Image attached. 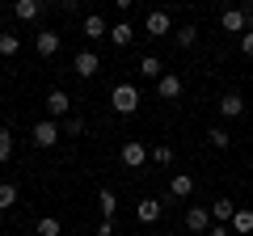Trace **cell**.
I'll use <instances>...</instances> for the list:
<instances>
[{
  "label": "cell",
  "mask_w": 253,
  "mask_h": 236,
  "mask_svg": "<svg viewBox=\"0 0 253 236\" xmlns=\"http://www.w3.org/2000/svg\"><path fill=\"white\" fill-rule=\"evenodd\" d=\"M139 101H144V97H139L135 84H114V93H110V106H114L118 114H135Z\"/></svg>",
  "instance_id": "cell-1"
},
{
  "label": "cell",
  "mask_w": 253,
  "mask_h": 236,
  "mask_svg": "<svg viewBox=\"0 0 253 236\" xmlns=\"http://www.w3.org/2000/svg\"><path fill=\"white\" fill-rule=\"evenodd\" d=\"M219 26H224L228 34H249V30H253V9H249V4H245V9H224Z\"/></svg>",
  "instance_id": "cell-2"
},
{
  "label": "cell",
  "mask_w": 253,
  "mask_h": 236,
  "mask_svg": "<svg viewBox=\"0 0 253 236\" xmlns=\"http://www.w3.org/2000/svg\"><path fill=\"white\" fill-rule=\"evenodd\" d=\"M42 106H46V114H51V122H55V118H68V114H72V97H68L63 89H51Z\"/></svg>",
  "instance_id": "cell-3"
},
{
  "label": "cell",
  "mask_w": 253,
  "mask_h": 236,
  "mask_svg": "<svg viewBox=\"0 0 253 236\" xmlns=\"http://www.w3.org/2000/svg\"><path fill=\"white\" fill-rule=\"evenodd\" d=\"M59 135H63V131H59V122L42 118V122L34 127V135H30V139H34V148H55V144H59Z\"/></svg>",
  "instance_id": "cell-4"
},
{
  "label": "cell",
  "mask_w": 253,
  "mask_h": 236,
  "mask_svg": "<svg viewBox=\"0 0 253 236\" xmlns=\"http://www.w3.org/2000/svg\"><path fill=\"white\" fill-rule=\"evenodd\" d=\"M181 89H186V84H181V76H177V72H165L161 80H156V97H161V101H177V97H181Z\"/></svg>",
  "instance_id": "cell-5"
},
{
  "label": "cell",
  "mask_w": 253,
  "mask_h": 236,
  "mask_svg": "<svg viewBox=\"0 0 253 236\" xmlns=\"http://www.w3.org/2000/svg\"><path fill=\"white\" fill-rule=\"evenodd\" d=\"M148 156H152V152H148L139 139H126V144H123V164H126V169H139Z\"/></svg>",
  "instance_id": "cell-6"
},
{
  "label": "cell",
  "mask_w": 253,
  "mask_h": 236,
  "mask_svg": "<svg viewBox=\"0 0 253 236\" xmlns=\"http://www.w3.org/2000/svg\"><path fill=\"white\" fill-rule=\"evenodd\" d=\"M161 211H165L161 198H139V202H135V219H139V224H156Z\"/></svg>",
  "instance_id": "cell-7"
},
{
  "label": "cell",
  "mask_w": 253,
  "mask_h": 236,
  "mask_svg": "<svg viewBox=\"0 0 253 236\" xmlns=\"http://www.w3.org/2000/svg\"><path fill=\"white\" fill-rule=\"evenodd\" d=\"M144 30H148V38H165V34L173 30V21H169V13H161V9H156V13H148Z\"/></svg>",
  "instance_id": "cell-8"
},
{
  "label": "cell",
  "mask_w": 253,
  "mask_h": 236,
  "mask_svg": "<svg viewBox=\"0 0 253 236\" xmlns=\"http://www.w3.org/2000/svg\"><path fill=\"white\" fill-rule=\"evenodd\" d=\"M186 228L190 232H211V211L207 207H190L186 211Z\"/></svg>",
  "instance_id": "cell-9"
},
{
  "label": "cell",
  "mask_w": 253,
  "mask_h": 236,
  "mask_svg": "<svg viewBox=\"0 0 253 236\" xmlns=\"http://www.w3.org/2000/svg\"><path fill=\"white\" fill-rule=\"evenodd\" d=\"M81 30H84V38H93V42H97V38H110V26H106V17H101V13H89Z\"/></svg>",
  "instance_id": "cell-10"
},
{
  "label": "cell",
  "mask_w": 253,
  "mask_h": 236,
  "mask_svg": "<svg viewBox=\"0 0 253 236\" xmlns=\"http://www.w3.org/2000/svg\"><path fill=\"white\" fill-rule=\"evenodd\" d=\"M169 194L173 198H190V194H194V177H190V173H173L169 177Z\"/></svg>",
  "instance_id": "cell-11"
},
{
  "label": "cell",
  "mask_w": 253,
  "mask_h": 236,
  "mask_svg": "<svg viewBox=\"0 0 253 236\" xmlns=\"http://www.w3.org/2000/svg\"><path fill=\"white\" fill-rule=\"evenodd\" d=\"M34 51L42 55V59H51V55L59 51V34H55V30H42V34L34 38Z\"/></svg>",
  "instance_id": "cell-12"
},
{
  "label": "cell",
  "mask_w": 253,
  "mask_h": 236,
  "mask_svg": "<svg viewBox=\"0 0 253 236\" xmlns=\"http://www.w3.org/2000/svg\"><path fill=\"white\" fill-rule=\"evenodd\" d=\"M219 114L224 118H241L245 114V97L241 93H224V97H219Z\"/></svg>",
  "instance_id": "cell-13"
},
{
  "label": "cell",
  "mask_w": 253,
  "mask_h": 236,
  "mask_svg": "<svg viewBox=\"0 0 253 236\" xmlns=\"http://www.w3.org/2000/svg\"><path fill=\"white\" fill-rule=\"evenodd\" d=\"M76 76H97V68H101V59H97V55H93V51H81V55H76Z\"/></svg>",
  "instance_id": "cell-14"
},
{
  "label": "cell",
  "mask_w": 253,
  "mask_h": 236,
  "mask_svg": "<svg viewBox=\"0 0 253 236\" xmlns=\"http://www.w3.org/2000/svg\"><path fill=\"white\" fill-rule=\"evenodd\" d=\"M211 215H215V224H232L236 202H232V198H215V202H211Z\"/></svg>",
  "instance_id": "cell-15"
},
{
  "label": "cell",
  "mask_w": 253,
  "mask_h": 236,
  "mask_svg": "<svg viewBox=\"0 0 253 236\" xmlns=\"http://www.w3.org/2000/svg\"><path fill=\"white\" fill-rule=\"evenodd\" d=\"M97 207H101V219H114V215H118V194L110 190V186L97 194Z\"/></svg>",
  "instance_id": "cell-16"
},
{
  "label": "cell",
  "mask_w": 253,
  "mask_h": 236,
  "mask_svg": "<svg viewBox=\"0 0 253 236\" xmlns=\"http://www.w3.org/2000/svg\"><path fill=\"white\" fill-rule=\"evenodd\" d=\"M131 38H135V30H131V21H114V26H110V42H114V46H126Z\"/></svg>",
  "instance_id": "cell-17"
},
{
  "label": "cell",
  "mask_w": 253,
  "mask_h": 236,
  "mask_svg": "<svg viewBox=\"0 0 253 236\" xmlns=\"http://www.w3.org/2000/svg\"><path fill=\"white\" fill-rule=\"evenodd\" d=\"M38 13H42L38 0H17V4H13V17H21V21H34Z\"/></svg>",
  "instance_id": "cell-18"
},
{
  "label": "cell",
  "mask_w": 253,
  "mask_h": 236,
  "mask_svg": "<svg viewBox=\"0 0 253 236\" xmlns=\"http://www.w3.org/2000/svg\"><path fill=\"white\" fill-rule=\"evenodd\" d=\"M139 72H144L148 80H161V76H165V64L156 59V55H144V59H139Z\"/></svg>",
  "instance_id": "cell-19"
},
{
  "label": "cell",
  "mask_w": 253,
  "mask_h": 236,
  "mask_svg": "<svg viewBox=\"0 0 253 236\" xmlns=\"http://www.w3.org/2000/svg\"><path fill=\"white\" fill-rule=\"evenodd\" d=\"M232 232H241V236L253 232V211H249V207H245V211L236 207V215H232Z\"/></svg>",
  "instance_id": "cell-20"
},
{
  "label": "cell",
  "mask_w": 253,
  "mask_h": 236,
  "mask_svg": "<svg viewBox=\"0 0 253 236\" xmlns=\"http://www.w3.org/2000/svg\"><path fill=\"white\" fill-rule=\"evenodd\" d=\"M9 207H17V186L0 182V211H9Z\"/></svg>",
  "instance_id": "cell-21"
},
{
  "label": "cell",
  "mask_w": 253,
  "mask_h": 236,
  "mask_svg": "<svg viewBox=\"0 0 253 236\" xmlns=\"http://www.w3.org/2000/svg\"><path fill=\"white\" fill-rule=\"evenodd\" d=\"M17 51H21V38L17 34H0V55H4V59H13Z\"/></svg>",
  "instance_id": "cell-22"
},
{
  "label": "cell",
  "mask_w": 253,
  "mask_h": 236,
  "mask_svg": "<svg viewBox=\"0 0 253 236\" xmlns=\"http://www.w3.org/2000/svg\"><path fill=\"white\" fill-rule=\"evenodd\" d=\"M59 232H63V224H59L55 215H42V219H38V236H59Z\"/></svg>",
  "instance_id": "cell-23"
},
{
  "label": "cell",
  "mask_w": 253,
  "mask_h": 236,
  "mask_svg": "<svg viewBox=\"0 0 253 236\" xmlns=\"http://www.w3.org/2000/svg\"><path fill=\"white\" fill-rule=\"evenodd\" d=\"M59 131H63V135H81V131H84V118H81V114H68V118L59 122Z\"/></svg>",
  "instance_id": "cell-24"
},
{
  "label": "cell",
  "mask_w": 253,
  "mask_h": 236,
  "mask_svg": "<svg viewBox=\"0 0 253 236\" xmlns=\"http://www.w3.org/2000/svg\"><path fill=\"white\" fill-rule=\"evenodd\" d=\"M13 148H17V144H13V131H9V127H0V164L13 156Z\"/></svg>",
  "instance_id": "cell-25"
},
{
  "label": "cell",
  "mask_w": 253,
  "mask_h": 236,
  "mask_svg": "<svg viewBox=\"0 0 253 236\" xmlns=\"http://www.w3.org/2000/svg\"><path fill=\"white\" fill-rule=\"evenodd\" d=\"M207 139H211V148H219V152H224V148L232 144V135H228L224 127H211V131H207Z\"/></svg>",
  "instance_id": "cell-26"
},
{
  "label": "cell",
  "mask_w": 253,
  "mask_h": 236,
  "mask_svg": "<svg viewBox=\"0 0 253 236\" xmlns=\"http://www.w3.org/2000/svg\"><path fill=\"white\" fill-rule=\"evenodd\" d=\"M194 38H199V30H194V26H181L177 30V46H194Z\"/></svg>",
  "instance_id": "cell-27"
},
{
  "label": "cell",
  "mask_w": 253,
  "mask_h": 236,
  "mask_svg": "<svg viewBox=\"0 0 253 236\" xmlns=\"http://www.w3.org/2000/svg\"><path fill=\"white\" fill-rule=\"evenodd\" d=\"M152 160L156 164H173V152H169V148H152Z\"/></svg>",
  "instance_id": "cell-28"
},
{
  "label": "cell",
  "mask_w": 253,
  "mask_h": 236,
  "mask_svg": "<svg viewBox=\"0 0 253 236\" xmlns=\"http://www.w3.org/2000/svg\"><path fill=\"white\" fill-rule=\"evenodd\" d=\"M241 51L253 59V30H249V34H241Z\"/></svg>",
  "instance_id": "cell-29"
},
{
  "label": "cell",
  "mask_w": 253,
  "mask_h": 236,
  "mask_svg": "<svg viewBox=\"0 0 253 236\" xmlns=\"http://www.w3.org/2000/svg\"><path fill=\"white\" fill-rule=\"evenodd\" d=\"M97 236H114V219H101V224H97Z\"/></svg>",
  "instance_id": "cell-30"
},
{
  "label": "cell",
  "mask_w": 253,
  "mask_h": 236,
  "mask_svg": "<svg viewBox=\"0 0 253 236\" xmlns=\"http://www.w3.org/2000/svg\"><path fill=\"white\" fill-rule=\"evenodd\" d=\"M207 236H232V232H228V224H211V232Z\"/></svg>",
  "instance_id": "cell-31"
},
{
  "label": "cell",
  "mask_w": 253,
  "mask_h": 236,
  "mask_svg": "<svg viewBox=\"0 0 253 236\" xmlns=\"http://www.w3.org/2000/svg\"><path fill=\"white\" fill-rule=\"evenodd\" d=\"M161 236H177V232H161Z\"/></svg>",
  "instance_id": "cell-32"
},
{
  "label": "cell",
  "mask_w": 253,
  "mask_h": 236,
  "mask_svg": "<svg viewBox=\"0 0 253 236\" xmlns=\"http://www.w3.org/2000/svg\"><path fill=\"white\" fill-rule=\"evenodd\" d=\"M249 177H253V169H249Z\"/></svg>",
  "instance_id": "cell-33"
}]
</instances>
